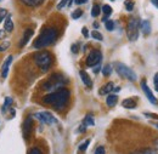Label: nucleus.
Returning a JSON list of instances; mask_svg holds the SVG:
<instances>
[{"instance_id":"40","label":"nucleus","mask_w":158,"mask_h":154,"mask_svg":"<svg viewBox=\"0 0 158 154\" xmlns=\"http://www.w3.org/2000/svg\"><path fill=\"white\" fill-rule=\"evenodd\" d=\"M88 0H74V2L77 4V5H81V4H85Z\"/></svg>"},{"instance_id":"30","label":"nucleus","mask_w":158,"mask_h":154,"mask_svg":"<svg viewBox=\"0 0 158 154\" xmlns=\"http://www.w3.org/2000/svg\"><path fill=\"white\" fill-rule=\"evenodd\" d=\"M91 37H93L94 39H96V40H100V41H101V40H103L102 34H101V33H99L98 30H94V32L91 33Z\"/></svg>"},{"instance_id":"3","label":"nucleus","mask_w":158,"mask_h":154,"mask_svg":"<svg viewBox=\"0 0 158 154\" xmlns=\"http://www.w3.org/2000/svg\"><path fill=\"white\" fill-rule=\"evenodd\" d=\"M68 83V79L61 73H55L49 78L44 84H43V90L45 91H55L60 87H63Z\"/></svg>"},{"instance_id":"32","label":"nucleus","mask_w":158,"mask_h":154,"mask_svg":"<svg viewBox=\"0 0 158 154\" xmlns=\"http://www.w3.org/2000/svg\"><path fill=\"white\" fill-rule=\"evenodd\" d=\"M9 46H10V43H9V41H2V43L0 44V51H5Z\"/></svg>"},{"instance_id":"18","label":"nucleus","mask_w":158,"mask_h":154,"mask_svg":"<svg viewBox=\"0 0 158 154\" xmlns=\"http://www.w3.org/2000/svg\"><path fill=\"white\" fill-rule=\"evenodd\" d=\"M118 102V96L117 95H112V94H108V96L106 98V103L108 107H114Z\"/></svg>"},{"instance_id":"34","label":"nucleus","mask_w":158,"mask_h":154,"mask_svg":"<svg viewBox=\"0 0 158 154\" xmlns=\"http://www.w3.org/2000/svg\"><path fill=\"white\" fill-rule=\"evenodd\" d=\"M28 154H41V151H40L39 148L34 147V148H32V149L28 152Z\"/></svg>"},{"instance_id":"35","label":"nucleus","mask_w":158,"mask_h":154,"mask_svg":"<svg viewBox=\"0 0 158 154\" xmlns=\"http://www.w3.org/2000/svg\"><path fill=\"white\" fill-rule=\"evenodd\" d=\"M95 154H106V152H105V147H102V146L98 147V149L95 151Z\"/></svg>"},{"instance_id":"20","label":"nucleus","mask_w":158,"mask_h":154,"mask_svg":"<svg viewBox=\"0 0 158 154\" xmlns=\"http://www.w3.org/2000/svg\"><path fill=\"white\" fill-rule=\"evenodd\" d=\"M12 104V98L11 97H6L5 98V102H4V104H2V108H1V111H2V113H6L9 109H10V106Z\"/></svg>"},{"instance_id":"10","label":"nucleus","mask_w":158,"mask_h":154,"mask_svg":"<svg viewBox=\"0 0 158 154\" xmlns=\"http://www.w3.org/2000/svg\"><path fill=\"white\" fill-rule=\"evenodd\" d=\"M32 130H33V119H32V116H28V118L26 119L24 124H23V137H24L26 140L29 138Z\"/></svg>"},{"instance_id":"31","label":"nucleus","mask_w":158,"mask_h":154,"mask_svg":"<svg viewBox=\"0 0 158 154\" xmlns=\"http://www.w3.org/2000/svg\"><path fill=\"white\" fill-rule=\"evenodd\" d=\"M6 16H7V11H6V10H4V9H0V23L5 19Z\"/></svg>"},{"instance_id":"13","label":"nucleus","mask_w":158,"mask_h":154,"mask_svg":"<svg viewBox=\"0 0 158 154\" xmlns=\"http://www.w3.org/2000/svg\"><path fill=\"white\" fill-rule=\"evenodd\" d=\"M79 75H80L81 81L84 83V85H85L86 87H93V80L90 79L89 74H88L85 71H80V72H79Z\"/></svg>"},{"instance_id":"7","label":"nucleus","mask_w":158,"mask_h":154,"mask_svg":"<svg viewBox=\"0 0 158 154\" xmlns=\"http://www.w3.org/2000/svg\"><path fill=\"white\" fill-rule=\"evenodd\" d=\"M102 59V54L100 50H93L89 56L86 57V66L88 67H95L98 66L100 62Z\"/></svg>"},{"instance_id":"17","label":"nucleus","mask_w":158,"mask_h":154,"mask_svg":"<svg viewBox=\"0 0 158 154\" xmlns=\"http://www.w3.org/2000/svg\"><path fill=\"white\" fill-rule=\"evenodd\" d=\"M4 30H6L7 33H11L12 29H14V22H12V18L10 15H7V17L4 19Z\"/></svg>"},{"instance_id":"28","label":"nucleus","mask_w":158,"mask_h":154,"mask_svg":"<svg viewBox=\"0 0 158 154\" xmlns=\"http://www.w3.org/2000/svg\"><path fill=\"white\" fill-rule=\"evenodd\" d=\"M135 154H157V153L152 148H146V149H142V151H140V152H138V153Z\"/></svg>"},{"instance_id":"26","label":"nucleus","mask_w":158,"mask_h":154,"mask_svg":"<svg viewBox=\"0 0 158 154\" xmlns=\"http://www.w3.org/2000/svg\"><path fill=\"white\" fill-rule=\"evenodd\" d=\"M124 5H125V9H127L128 11H133L135 4H134L133 0H125V1H124Z\"/></svg>"},{"instance_id":"45","label":"nucleus","mask_w":158,"mask_h":154,"mask_svg":"<svg viewBox=\"0 0 158 154\" xmlns=\"http://www.w3.org/2000/svg\"><path fill=\"white\" fill-rule=\"evenodd\" d=\"M156 87V91H158V86H155Z\"/></svg>"},{"instance_id":"43","label":"nucleus","mask_w":158,"mask_h":154,"mask_svg":"<svg viewBox=\"0 0 158 154\" xmlns=\"http://www.w3.org/2000/svg\"><path fill=\"white\" fill-rule=\"evenodd\" d=\"M119 90H120V87H119V86L118 87H114V89H113V91H114V92H118Z\"/></svg>"},{"instance_id":"42","label":"nucleus","mask_w":158,"mask_h":154,"mask_svg":"<svg viewBox=\"0 0 158 154\" xmlns=\"http://www.w3.org/2000/svg\"><path fill=\"white\" fill-rule=\"evenodd\" d=\"M151 1H152V4L158 9V0H151Z\"/></svg>"},{"instance_id":"37","label":"nucleus","mask_w":158,"mask_h":154,"mask_svg":"<svg viewBox=\"0 0 158 154\" xmlns=\"http://www.w3.org/2000/svg\"><path fill=\"white\" fill-rule=\"evenodd\" d=\"M81 33H83V35H84L85 38L89 37V32H88V28H86V27H84V28L81 29Z\"/></svg>"},{"instance_id":"24","label":"nucleus","mask_w":158,"mask_h":154,"mask_svg":"<svg viewBox=\"0 0 158 154\" xmlns=\"http://www.w3.org/2000/svg\"><path fill=\"white\" fill-rule=\"evenodd\" d=\"M100 12H101V7H100L99 5L95 4V5L93 6V9H91V16H93V17H98L100 15Z\"/></svg>"},{"instance_id":"14","label":"nucleus","mask_w":158,"mask_h":154,"mask_svg":"<svg viewBox=\"0 0 158 154\" xmlns=\"http://www.w3.org/2000/svg\"><path fill=\"white\" fill-rule=\"evenodd\" d=\"M140 29L142 30L143 35H148L151 33V23L147 19H143L140 22Z\"/></svg>"},{"instance_id":"29","label":"nucleus","mask_w":158,"mask_h":154,"mask_svg":"<svg viewBox=\"0 0 158 154\" xmlns=\"http://www.w3.org/2000/svg\"><path fill=\"white\" fill-rule=\"evenodd\" d=\"M81 15H83V11H81L80 9H77L76 11H73V12H72V18L77 19V18H79Z\"/></svg>"},{"instance_id":"11","label":"nucleus","mask_w":158,"mask_h":154,"mask_svg":"<svg viewBox=\"0 0 158 154\" xmlns=\"http://www.w3.org/2000/svg\"><path fill=\"white\" fill-rule=\"evenodd\" d=\"M136 104H138V97H129L122 102V106L127 109H134L136 108Z\"/></svg>"},{"instance_id":"19","label":"nucleus","mask_w":158,"mask_h":154,"mask_svg":"<svg viewBox=\"0 0 158 154\" xmlns=\"http://www.w3.org/2000/svg\"><path fill=\"white\" fill-rule=\"evenodd\" d=\"M21 1L29 7H37V6H40L45 0H21Z\"/></svg>"},{"instance_id":"25","label":"nucleus","mask_w":158,"mask_h":154,"mask_svg":"<svg viewBox=\"0 0 158 154\" xmlns=\"http://www.w3.org/2000/svg\"><path fill=\"white\" fill-rule=\"evenodd\" d=\"M105 26H106V29L110 30V32H112V30L114 29V22H113L112 19H107V21L105 22Z\"/></svg>"},{"instance_id":"36","label":"nucleus","mask_w":158,"mask_h":154,"mask_svg":"<svg viewBox=\"0 0 158 154\" xmlns=\"http://www.w3.org/2000/svg\"><path fill=\"white\" fill-rule=\"evenodd\" d=\"M78 49H79L78 44H74V45H72V52H73V54H77V52H78Z\"/></svg>"},{"instance_id":"1","label":"nucleus","mask_w":158,"mask_h":154,"mask_svg":"<svg viewBox=\"0 0 158 154\" xmlns=\"http://www.w3.org/2000/svg\"><path fill=\"white\" fill-rule=\"evenodd\" d=\"M69 96H71L69 90L63 86V87H60L57 90L50 92L49 95L44 96L43 102L45 104L52 106L55 109H62L67 104V102L69 99Z\"/></svg>"},{"instance_id":"44","label":"nucleus","mask_w":158,"mask_h":154,"mask_svg":"<svg viewBox=\"0 0 158 154\" xmlns=\"http://www.w3.org/2000/svg\"><path fill=\"white\" fill-rule=\"evenodd\" d=\"M155 126H156V128L158 129V123H155Z\"/></svg>"},{"instance_id":"15","label":"nucleus","mask_w":158,"mask_h":154,"mask_svg":"<svg viewBox=\"0 0 158 154\" xmlns=\"http://www.w3.org/2000/svg\"><path fill=\"white\" fill-rule=\"evenodd\" d=\"M113 89H114V84L113 83H107L106 85H103L101 89L99 90V94L100 95H108V94H111L112 91H113Z\"/></svg>"},{"instance_id":"21","label":"nucleus","mask_w":158,"mask_h":154,"mask_svg":"<svg viewBox=\"0 0 158 154\" xmlns=\"http://www.w3.org/2000/svg\"><path fill=\"white\" fill-rule=\"evenodd\" d=\"M102 12L105 14V17H103L102 21H105V22H106V21L108 19V16L112 14V7H111L110 5H103V6H102Z\"/></svg>"},{"instance_id":"8","label":"nucleus","mask_w":158,"mask_h":154,"mask_svg":"<svg viewBox=\"0 0 158 154\" xmlns=\"http://www.w3.org/2000/svg\"><path fill=\"white\" fill-rule=\"evenodd\" d=\"M34 118H37L39 121L46 124V125H51V124H56L57 123L56 118L52 116L50 112H39V113H37L34 116Z\"/></svg>"},{"instance_id":"27","label":"nucleus","mask_w":158,"mask_h":154,"mask_svg":"<svg viewBox=\"0 0 158 154\" xmlns=\"http://www.w3.org/2000/svg\"><path fill=\"white\" fill-rule=\"evenodd\" d=\"M89 144H90V140H86L84 143H81V144L79 146V152H83V153H84V152L86 151V148H88Z\"/></svg>"},{"instance_id":"23","label":"nucleus","mask_w":158,"mask_h":154,"mask_svg":"<svg viewBox=\"0 0 158 154\" xmlns=\"http://www.w3.org/2000/svg\"><path fill=\"white\" fill-rule=\"evenodd\" d=\"M111 73H112V66H111V64H106V66L102 68V74H103L105 77H110Z\"/></svg>"},{"instance_id":"12","label":"nucleus","mask_w":158,"mask_h":154,"mask_svg":"<svg viewBox=\"0 0 158 154\" xmlns=\"http://www.w3.org/2000/svg\"><path fill=\"white\" fill-rule=\"evenodd\" d=\"M12 55H10V56H7V58L5 59V62L2 63V67H1V78L2 79H5V78L7 77V73H9V67H10V64H11V62H12Z\"/></svg>"},{"instance_id":"39","label":"nucleus","mask_w":158,"mask_h":154,"mask_svg":"<svg viewBox=\"0 0 158 154\" xmlns=\"http://www.w3.org/2000/svg\"><path fill=\"white\" fill-rule=\"evenodd\" d=\"M153 83H155V86H158V73L155 74V78H153Z\"/></svg>"},{"instance_id":"4","label":"nucleus","mask_w":158,"mask_h":154,"mask_svg":"<svg viewBox=\"0 0 158 154\" xmlns=\"http://www.w3.org/2000/svg\"><path fill=\"white\" fill-rule=\"evenodd\" d=\"M33 59L35 62V64L39 67L43 72H48L54 62V57L49 51H38L34 54Z\"/></svg>"},{"instance_id":"41","label":"nucleus","mask_w":158,"mask_h":154,"mask_svg":"<svg viewBox=\"0 0 158 154\" xmlns=\"http://www.w3.org/2000/svg\"><path fill=\"white\" fill-rule=\"evenodd\" d=\"M145 116H151V118H153V119H158V116H156V114H152V113H145Z\"/></svg>"},{"instance_id":"22","label":"nucleus","mask_w":158,"mask_h":154,"mask_svg":"<svg viewBox=\"0 0 158 154\" xmlns=\"http://www.w3.org/2000/svg\"><path fill=\"white\" fill-rule=\"evenodd\" d=\"M83 124H84L85 126H93V125L95 124L93 114H86V116H85L84 120H83Z\"/></svg>"},{"instance_id":"6","label":"nucleus","mask_w":158,"mask_h":154,"mask_svg":"<svg viewBox=\"0 0 158 154\" xmlns=\"http://www.w3.org/2000/svg\"><path fill=\"white\" fill-rule=\"evenodd\" d=\"M114 69L116 72L118 73L119 75L124 79H128L130 81H135L136 80V74L133 69H130L128 66H125L124 63H120V62H116L114 63Z\"/></svg>"},{"instance_id":"9","label":"nucleus","mask_w":158,"mask_h":154,"mask_svg":"<svg viewBox=\"0 0 158 154\" xmlns=\"http://www.w3.org/2000/svg\"><path fill=\"white\" fill-rule=\"evenodd\" d=\"M141 89H142V91L145 92L146 97L148 98V101H150L152 104H157V98H156L155 95L152 94V91H151V89L148 87L146 80H142V81H141Z\"/></svg>"},{"instance_id":"2","label":"nucleus","mask_w":158,"mask_h":154,"mask_svg":"<svg viewBox=\"0 0 158 154\" xmlns=\"http://www.w3.org/2000/svg\"><path fill=\"white\" fill-rule=\"evenodd\" d=\"M57 38V30L56 28H46L44 29L40 35L37 38V40L33 43V47L34 49H44L49 45H51Z\"/></svg>"},{"instance_id":"33","label":"nucleus","mask_w":158,"mask_h":154,"mask_svg":"<svg viewBox=\"0 0 158 154\" xmlns=\"http://www.w3.org/2000/svg\"><path fill=\"white\" fill-rule=\"evenodd\" d=\"M68 1H69V0H61L59 2V5H57V9H59V10L63 9L66 5H68Z\"/></svg>"},{"instance_id":"46","label":"nucleus","mask_w":158,"mask_h":154,"mask_svg":"<svg viewBox=\"0 0 158 154\" xmlns=\"http://www.w3.org/2000/svg\"><path fill=\"white\" fill-rule=\"evenodd\" d=\"M112 1H113V0H112Z\"/></svg>"},{"instance_id":"38","label":"nucleus","mask_w":158,"mask_h":154,"mask_svg":"<svg viewBox=\"0 0 158 154\" xmlns=\"http://www.w3.org/2000/svg\"><path fill=\"white\" fill-rule=\"evenodd\" d=\"M86 131V126L84 125V124H81L80 126H79V129H78V132H85Z\"/></svg>"},{"instance_id":"5","label":"nucleus","mask_w":158,"mask_h":154,"mask_svg":"<svg viewBox=\"0 0 158 154\" xmlns=\"http://www.w3.org/2000/svg\"><path fill=\"white\" fill-rule=\"evenodd\" d=\"M140 30V21L138 17H130L127 24V35L130 41H136Z\"/></svg>"},{"instance_id":"16","label":"nucleus","mask_w":158,"mask_h":154,"mask_svg":"<svg viewBox=\"0 0 158 154\" xmlns=\"http://www.w3.org/2000/svg\"><path fill=\"white\" fill-rule=\"evenodd\" d=\"M32 35H33V30H32V29H27V30H24L23 37H22V39H21V41H20V47H23V46L28 43V40L32 38Z\"/></svg>"}]
</instances>
